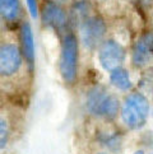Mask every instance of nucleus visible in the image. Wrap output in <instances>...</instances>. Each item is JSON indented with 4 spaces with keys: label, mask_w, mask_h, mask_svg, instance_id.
<instances>
[{
    "label": "nucleus",
    "mask_w": 153,
    "mask_h": 154,
    "mask_svg": "<svg viewBox=\"0 0 153 154\" xmlns=\"http://www.w3.org/2000/svg\"><path fill=\"white\" fill-rule=\"evenodd\" d=\"M27 7H28V12L32 18H37L40 15V5H38V0H26Z\"/></svg>",
    "instance_id": "nucleus-13"
},
{
    "label": "nucleus",
    "mask_w": 153,
    "mask_h": 154,
    "mask_svg": "<svg viewBox=\"0 0 153 154\" xmlns=\"http://www.w3.org/2000/svg\"><path fill=\"white\" fill-rule=\"evenodd\" d=\"M86 108L91 116L103 121H112L120 116L121 102L108 88L101 84L92 85L86 96Z\"/></svg>",
    "instance_id": "nucleus-1"
},
{
    "label": "nucleus",
    "mask_w": 153,
    "mask_h": 154,
    "mask_svg": "<svg viewBox=\"0 0 153 154\" xmlns=\"http://www.w3.org/2000/svg\"><path fill=\"white\" fill-rule=\"evenodd\" d=\"M151 113V103L144 93L130 92L124 98L120 108V119L129 130H139L147 124Z\"/></svg>",
    "instance_id": "nucleus-3"
},
{
    "label": "nucleus",
    "mask_w": 153,
    "mask_h": 154,
    "mask_svg": "<svg viewBox=\"0 0 153 154\" xmlns=\"http://www.w3.org/2000/svg\"><path fill=\"white\" fill-rule=\"evenodd\" d=\"M40 17L42 24L46 28L54 31L60 37L65 35L72 28L69 9L65 5L43 2L40 7Z\"/></svg>",
    "instance_id": "nucleus-5"
},
{
    "label": "nucleus",
    "mask_w": 153,
    "mask_h": 154,
    "mask_svg": "<svg viewBox=\"0 0 153 154\" xmlns=\"http://www.w3.org/2000/svg\"><path fill=\"white\" fill-rule=\"evenodd\" d=\"M23 65V55L19 46L14 43H4L0 46V75L4 78L13 76Z\"/></svg>",
    "instance_id": "nucleus-7"
},
{
    "label": "nucleus",
    "mask_w": 153,
    "mask_h": 154,
    "mask_svg": "<svg viewBox=\"0 0 153 154\" xmlns=\"http://www.w3.org/2000/svg\"><path fill=\"white\" fill-rule=\"evenodd\" d=\"M153 61V32H143L134 42L132 50V63L135 68L144 69Z\"/></svg>",
    "instance_id": "nucleus-8"
},
{
    "label": "nucleus",
    "mask_w": 153,
    "mask_h": 154,
    "mask_svg": "<svg viewBox=\"0 0 153 154\" xmlns=\"http://www.w3.org/2000/svg\"><path fill=\"white\" fill-rule=\"evenodd\" d=\"M20 0H0V19L8 24L19 23L22 19Z\"/></svg>",
    "instance_id": "nucleus-10"
},
{
    "label": "nucleus",
    "mask_w": 153,
    "mask_h": 154,
    "mask_svg": "<svg viewBox=\"0 0 153 154\" xmlns=\"http://www.w3.org/2000/svg\"><path fill=\"white\" fill-rule=\"evenodd\" d=\"M134 154H144V152H143V150H136Z\"/></svg>",
    "instance_id": "nucleus-17"
},
{
    "label": "nucleus",
    "mask_w": 153,
    "mask_h": 154,
    "mask_svg": "<svg viewBox=\"0 0 153 154\" xmlns=\"http://www.w3.org/2000/svg\"><path fill=\"white\" fill-rule=\"evenodd\" d=\"M60 38V75L65 84L75 85L79 69V37L74 29H70Z\"/></svg>",
    "instance_id": "nucleus-2"
},
{
    "label": "nucleus",
    "mask_w": 153,
    "mask_h": 154,
    "mask_svg": "<svg viewBox=\"0 0 153 154\" xmlns=\"http://www.w3.org/2000/svg\"><path fill=\"white\" fill-rule=\"evenodd\" d=\"M9 125L3 117H0V150L7 146L9 141Z\"/></svg>",
    "instance_id": "nucleus-12"
},
{
    "label": "nucleus",
    "mask_w": 153,
    "mask_h": 154,
    "mask_svg": "<svg viewBox=\"0 0 153 154\" xmlns=\"http://www.w3.org/2000/svg\"><path fill=\"white\" fill-rule=\"evenodd\" d=\"M138 2H139L140 4H149V3L153 2V0H138Z\"/></svg>",
    "instance_id": "nucleus-15"
},
{
    "label": "nucleus",
    "mask_w": 153,
    "mask_h": 154,
    "mask_svg": "<svg viewBox=\"0 0 153 154\" xmlns=\"http://www.w3.org/2000/svg\"><path fill=\"white\" fill-rule=\"evenodd\" d=\"M43 2L46 3H54V4H59V5H65V7H68L70 4L72 0H43Z\"/></svg>",
    "instance_id": "nucleus-14"
},
{
    "label": "nucleus",
    "mask_w": 153,
    "mask_h": 154,
    "mask_svg": "<svg viewBox=\"0 0 153 154\" xmlns=\"http://www.w3.org/2000/svg\"><path fill=\"white\" fill-rule=\"evenodd\" d=\"M152 154H153V153H152Z\"/></svg>",
    "instance_id": "nucleus-19"
},
{
    "label": "nucleus",
    "mask_w": 153,
    "mask_h": 154,
    "mask_svg": "<svg viewBox=\"0 0 153 154\" xmlns=\"http://www.w3.org/2000/svg\"><path fill=\"white\" fill-rule=\"evenodd\" d=\"M126 48L124 47V45L115 38H106L97 48L100 65L107 71L123 66L125 59H126Z\"/></svg>",
    "instance_id": "nucleus-6"
},
{
    "label": "nucleus",
    "mask_w": 153,
    "mask_h": 154,
    "mask_svg": "<svg viewBox=\"0 0 153 154\" xmlns=\"http://www.w3.org/2000/svg\"><path fill=\"white\" fill-rule=\"evenodd\" d=\"M95 154H111L110 152H106V150H98V152H96Z\"/></svg>",
    "instance_id": "nucleus-16"
},
{
    "label": "nucleus",
    "mask_w": 153,
    "mask_h": 154,
    "mask_svg": "<svg viewBox=\"0 0 153 154\" xmlns=\"http://www.w3.org/2000/svg\"><path fill=\"white\" fill-rule=\"evenodd\" d=\"M75 32L84 48L88 51H95L107 38L108 26L102 14L93 12L89 17L80 22Z\"/></svg>",
    "instance_id": "nucleus-4"
},
{
    "label": "nucleus",
    "mask_w": 153,
    "mask_h": 154,
    "mask_svg": "<svg viewBox=\"0 0 153 154\" xmlns=\"http://www.w3.org/2000/svg\"><path fill=\"white\" fill-rule=\"evenodd\" d=\"M19 43L20 51L23 55V59L31 68L35 65V38L33 31L30 24V22L23 20L19 23Z\"/></svg>",
    "instance_id": "nucleus-9"
},
{
    "label": "nucleus",
    "mask_w": 153,
    "mask_h": 154,
    "mask_svg": "<svg viewBox=\"0 0 153 154\" xmlns=\"http://www.w3.org/2000/svg\"><path fill=\"white\" fill-rule=\"evenodd\" d=\"M110 83L120 92H128L133 88V82L130 79L129 71L124 66L115 68L110 71Z\"/></svg>",
    "instance_id": "nucleus-11"
},
{
    "label": "nucleus",
    "mask_w": 153,
    "mask_h": 154,
    "mask_svg": "<svg viewBox=\"0 0 153 154\" xmlns=\"http://www.w3.org/2000/svg\"><path fill=\"white\" fill-rule=\"evenodd\" d=\"M152 116H153V108H152Z\"/></svg>",
    "instance_id": "nucleus-18"
}]
</instances>
